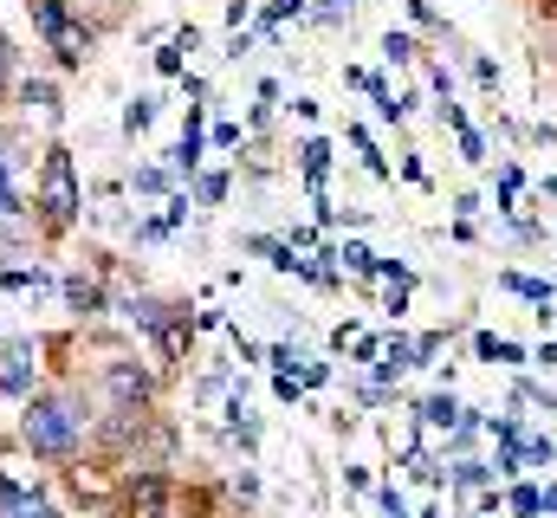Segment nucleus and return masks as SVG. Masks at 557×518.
I'll list each match as a JSON object with an SVG mask.
<instances>
[{"instance_id": "f257e3e1", "label": "nucleus", "mask_w": 557, "mask_h": 518, "mask_svg": "<svg viewBox=\"0 0 557 518\" xmlns=\"http://www.w3.org/2000/svg\"><path fill=\"white\" fill-rule=\"evenodd\" d=\"M26 447L33 454H72L78 447V408L65 395H39L26 408Z\"/></svg>"}, {"instance_id": "f03ea898", "label": "nucleus", "mask_w": 557, "mask_h": 518, "mask_svg": "<svg viewBox=\"0 0 557 518\" xmlns=\"http://www.w3.org/2000/svg\"><path fill=\"white\" fill-rule=\"evenodd\" d=\"M39 201H46V221H52V227H65V221L78 214V182H72V156H65V149L46 156V195H39Z\"/></svg>"}, {"instance_id": "7ed1b4c3", "label": "nucleus", "mask_w": 557, "mask_h": 518, "mask_svg": "<svg viewBox=\"0 0 557 518\" xmlns=\"http://www.w3.org/2000/svg\"><path fill=\"white\" fill-rule=\"evenodd\" d=\"M104 388H111V402H117V408H143V402H149V377L131 370V363H117V370L104 377Z\"/></svg>"}, {"instance_id": "20e7f679", "label": "nucleus", "mask_w": 557, "mask_h": 518, "mask_svg": "<svg viewBox=\"0 0 557 518\" xmlns=\"http://www.w3.org/2000/svg\"><path fill=\"white\" fill-rule=\"evenodd\" d=\"M162 499H169V480L162 473L131 480V518H162Z\"/></svg>"}, {"instance_id": "39448f33", "label": "nucleus", "mask_w": 557, "mask_h": 518, "mask_svg": "<svg viewBox=\"0 0 557 518\" xmlns=\"http://www.w3.org/2000/svg\"><path fill=\"white\" fill-rule=\"evenodd\" d=\"M33 377V350H20V344H0V388L7 395H20Z\"/></svg>"}, {"instance_id": "423d86ee", "label": "nucleus", "mask_w": 557, "mask_h": 518, "mask_svg": "<svg viewBox=\"0 0 557 518\" xmlns=\"http://www.w3.org/2000/svg\"><path fill=\"white\" fill-rule=\"evenodd\" d=\"M0 518H52V506L26 486H0Z\"/></svg>"}, {"instance_id": "0eeeda50", "label": "nucleus", "mask_w": 557, "mask_h": 518, "mask_svg": "<svg viewBox=\"0 0 557 518\" xmlns=\"http://www.w3.org/2000/svg\"><path fill=\"white\" fill-rule=\"evenodd\" d=\"M46 39H52V52H59L65 65H78V59H85V46H91V33H85V26H72V20H65L59 33H46Z\"/></svg>"}, {"instance_id": "6e6552de", "label": "nucleus", "mask_w": 557, "mask_h": 518, "mask_svg": "<svg viewBox=\"0 0 557 518\" xmlns=\"http://www.w3.org/2000/svg\"><path fill=\"white\" fill-rule=\"evenodd\" d=\"M473 350H480L486 363H525V350H519V344H506V337H493V331H480V337H473Z\"/></svg>"}, {"instance_id": "1a4fd4ad", "label": "nucleus", "mask_w": 557, "mask_h": 518, "mask_svg": "<svg viewBox=\"0 0 557 518\" xmlns=\"http://www.w3.org/2000/svg\"><path fill=\"white\" fill-rule=\"evenodd\" d=\"M421 421H428V428H460L467 415L454 408V395H428V402H421Z\"/></svg>"}, {"instance_id": "9d476101", "label": "nucleus", "mask_w": 557, "mask_h": 518, "mask_svg": "<svg viewBox=\"0 0 557 518\" xmlns=\"http://www.w3.org/2000/svg\"><path fill=\"white\" fill-rule=\"evenodd\" d=\"M201 111H188V136H182V149H175V169H195L201 162Z\"/></svg>"}, {"instance_id": "9b49d317", "label": "nucleus", "mask_w": 557, "mask_h": 518, "mask_svg": "<svg viewBox=\"0 0 557 518\" xmlns=\"http://www.w3.org/2000/svg\"><path fill=\"white\" fill-rule=\"evenodd\" d=\"M65 298H72L78 311H98V305H104V292H98L91 279H65Z\"/></svg>"}, {"instance_id": "f8f14e48", "label": "nucleus", "mask_w": 557, "mask_h": 518, "mask_svg": "<svg viewBox=\"0 0 557 518\" xmlns=\"http://www.w3.org/2000/svg\"><path fill=\"white\" fill-rule=\"evenodd\" d=\"M512 513L539 518V513H545V493H539V486H512Z\"/></svg>"}, {"instance_id": "ddd939ff", "label": "nucleus", "mask_w": 557, "mask_h": 518, "mask_svg": "<svg viewBox=\"0 0 557 518\" xmlns=\"http://www.w3.org/2000/svg\"><path fill=\"white\" fill-rule=\"evenodd\" d=\"M33 20H39V33H59L65 26V7L59 0H33Z\"/></svg>"}, {"instance_id": "4468645a", "label": "nucleus", "mask_w": 557, "mask_h": 518, "mask_svg": "<svg viewBox=\"0 0 557 518\" xmlns=\"http://www.w3.org/2000/svg\"><path fill=\"white\" fill-rule=\"evenodd\" d=\"M506 285H512L519 298H539V305L552 298V285H545V279H525V272H506Z\"/></svg>"}, {"instance_id": "2eb2a0df", "label": "nucleus", "mask_w": 557, "mask_h": 518, "mask_svg": "<svg viewBox=\"0 0 557 518\" xmlns=\"http://www.w3.org/2000/svg\"><path fill=\"white\" fill-rule=\"evenodd\" d=\"M305 169H311V182H324V169H331V149H324V143H305Z\"/></svg>"}, {"instance_id": "dca6fc26", "label": "nucleus", "mask_w": 557, "mask_h": 518, "mask_svg": "<svg viewBox=\"0 0 557 518\" xmlns=\"http://www.w3.org/2000/svg\"><path fill=\"white\" fill-rule=\"evenodd\" d=\"M344 259H350V272H376V254L370 247H344Z\"/></svg>"}, {"instance_id": "f3484780", "label": "nucleus", "mask_w": 557, "mask_h": 518, "mask_svg": "<svg viewBox=\"0 0 557 518\" xmlns=\"http://www.w3.org/2000/svg\"><path fill=\"white\" fill-rule=\"evenodd\" d=\"M486 473H493V467H486V460H460V486H480V480H486Z\"/></svg>"}, {"instance_id": "a211bd4d", "label": "nucleus", "mask_w": 557, "mask_h": 518, "mask_svg": "<svg viewBox=\"0 0 557 518\" xmlns=\"http://www.w3.org/2000/svg\"><path fill=\"white\" fill-rule=\"evenodd\" d=\"M20 208V195H13V182H7V156H0V214H13Z\"/></svg>"}, {"instance_id": "6ab92c4d", "label": "nucleus", "mask_w": 557, "mask_h": 518, "mask_svg": "<svg viewBox=\"0 0 557 518\" xmlns=\"http://www.w3.org/2000/svg\"><path fill=\"white\" fill-rule=\"evenodd\" d=\"M389 59H416V39H403V33H389V46H383Z\"/></svg>"}, {"instance_id": "aec40b11", "label": "nucleus", "mask_w": 557, "mask_h": 518, "mask_svg": "<svg viewBox=\"0 0 557 518\" xmlns=\"http://www.w3.org/2000/svg\"><path fill=\"white\" fill-rule=\"evenodd\" d=\"M227 195V175H201V201H221Z\"/></svg>"}, {"instance_id": "412c9836", "label": "nucleus", "mask_w": 557, "mask_h": 518, "mask_svg": "<svg viewBox=\"0 0 557 518\" xmlns=\"http://www.w3.org/2000/svg\"><path fill=\"white\" fill-rule=\"evenodd\" d=\"M149 118H156V111H149V98H137V104H131V118H124V124H131V130H143V124H149Z\"/></svg>"}, {"instance_id": "4be33fe9", "label": "nucleus", "mask_w": 557, "mask_h": 518, "mask_svg": "<svg viewBox=\"0 0 557 518\" xmlns=\"http://www.w3.org/2000/svg\"><path fill=\"white\" fill-rule=\"evenodd\" d=\"M305 0H273V20H285V13H298Z\"/></svg>"}, {"instance_id": "5701e85b", "label": "nucleus", "mask_w": 557, "mask_h": 518, "mask_svg": "<svg viewBox=\"0 0 557 518\" xmlns=\"http://www.w3.org/2000/svg\"><path fill=\"white\" fill-rule=\"evenodd\" d=\"M0 91H7V39H0Z\"/></svg>"}]
</instances>
